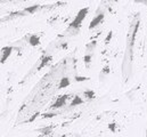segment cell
I'll return each mask as SVG.
<instances>
[{
	"mask_svg": "<svg viewBox=\"0 0 147 137\" xmlns=\"http://www.w3.org/2000/svg\"><path fill=\"white\" fill-rule=\"evenodd\" d=\"M83 96H84V98L87 101H91V100H94L96 97V93L92 89H87V90L83 92Z\"/></svg>",
	"mask_w": 147,
	"mask_h": 137,
	"instance_id": "9c48e42d",
	"label": "cell"
},
{
	"mask_svg": "<svg viewBox=\"0 0 147 137\" xmlns=\"http://www.w3.org/2000/svg\"><path fill=\"white\" fill-rule=\"evenodd\" d=\"M91 58H92V55H91V54H86V55L83 56V62H84L86 68H90Z\"/></svg>",
	"mask_w": 147,
	"mask_h": 137,
	"instance_id": "4fadbf2b",
	"label": "cell"
},
{
	"mask_svg": "<svg viewBox=\"0 0 147 137\" xmlns=\"http://www.w3.org/2000/svg\"><path fill=\"white\" fill-rule=\"evenodd\" d=\"M104 18H105V14H104L103 12H102V13H98V14L91 20V22H90V24H89V30H94L95 28H97L98 25H100V24L103 23Z\"/></svg>",
	"mask_w": 147,
	"mask_h": 137,
	"instance_id": "3957f363",
	"label": "cell"
},
{
	"mask_svg": "<svg viewBox=\"0 0 147 137\" xmlns=\"http://www.w3.org/2000/svg\"><path fill=\"white\" fill-rule=\"evenodd\" d=\"M51 60H53V57L50 56V55H47V56H42L41 57V62H40V64H39V66H38V70H41V68H43L45 66H47L50 62H51Z\"/></svg>",
	"mask_w": 147,
	"mask_h": 137,
	"instance_id": "8992f818",
	"label": "cell"
},
{
	"mask_svg": "<svg viewBox=\"0 0 147 137\" xmlns=\"http://www.w3.org/2000/svg\"><path fill=\"white\" fill-rule=\"evenodd\" d=\"M89 12V7H84L82 9H80L78 12V14L75 15V17L73 18V21L69 24V28H67V32H72L71 34H78L81 26H82V22L84 21V18L87 17V14Z\"/></svg>",
	"mask_w": 147,
	"mask_h": 137,
	"instance_id": "6da1fadb",
	"label": "cell"
},
{
	"mask_svg": "<svg viewBox=\"0 0 147 137\" xmlns=\"http://www.w3.org/2000/svg\"><path fill=\"white\" fill-rule=\"evenodd\" d=\"M96 46H97V40H91L86 45V49L89 52H92L96 48Z\"/></svg>",
	"mask_w": 147,
	"mask_h": 137,
	"instance_id": "7c38bea8",
	"label": "cell"
},
{
	"mask_svg": "<svg viewBox=\"0 0 147 137\" xmlns=\"http://www.w3.org/2000/svg\"><path fill=\"white\" fill-rule=\"evenodd\" d=\"M84 101L79 96V95H75L72 97V101L70 103V107H74V106H78V105H81V104H83Z\"/></svg>",
	"mask_w": 147,
	"mask_h": 137,
	"instance_id": "ba28073f",
	"label": "cell"
},
{
	"mask_svg": "<svg viewBox=\"0 0 147 137\" xmlns=\"http://www.w3.org/2000/svg\"><path fill=\"white\" fill-rule=\"evenodd\" d=\"M70 83H71V81H70V79H69L67 77H63V78L61 79V81H59V85H58V88H59V89H63V88H66V87H69V86H70Z\"/></svg>",
	"mask_w": 147,
	"mask_h": 137,
	"instance_id": "30bf717a",
	"label": "cell"
},
{
	"mask_svg": "<svg viewBox=\"0 0 147 137\" xmlns=\"http://www.w3.org/2000/svg\"><path fill=\"white\" fill-rule=\"evenodd\" d=\"M58 113H56V112H48V113H43V114H41V117L43 118V119H50V118H54V117H56Z\"/></svg>",
	"mask_w": 147,
	"mask_h": 137,
	"instance_id": "9a60e30c",
	"label": "cell"
},
{
	"mask_svg": "<svg viewBox=\"0 0 147 137\" xmlns=\"http://www.w3.org/2000/svg\"><path fill=\"white\" fill-rule=\"evenodd\" d=\"M88 80H89L88 77H79V75L75 77V81H78V82H83V81H88Z\"/></svg>",
	"mask_w": 147,
	"mask_h": 137,
	"instance_id": "ac0fdd59",
	"label": "cell"
},
{
	"mask_svg": "<svg viewBox=\"0 0 147 137\" xmlns=\"http://www.w3.org/2000/svg\"><path fill=\"white\" fill-rule=\"evenodd\" d=\"M39 115H40V113H39V112H37V113H34V114H33L32 117H30V118H29V119H28L26 121H24L23 123H30V122H33V121H34V120L37 119V118L39 117Z\"/></svg>",
	"mask_w": 147,
	"mask_h": 137,
	"instance_id": "2e32d148",
	"label": "cell"
},
{
	"mask_svg": "<svg viewBox=\"0 0 147 137\" xmlns=\"http://www.w3.org/2000/svg\"><path fill=\"white\" fill-rule=\"evenodd\" d=\"M53 129H54V126H47V127H43V128L39 129V132L41 133V135L46 136V135H50L53 133Z\"/></svg>",
	"mask_w": 147,
	"mask_h": 137,
	"instance_id": "8fae6325",
	"label": "cell"
},
{
	"mask_svg": "<svg viewBox=\"0 0 147 137\" xmlns=\"http://www.w3.org/2000/svg\"><path fill=\"white\" fill-rule=\"evenodd\" d=\"M110 72H111V68L109 65H105V66L103 68V70H102V74H104V75L110 74Z\"/></svg>",
	"mask_w": 147,
	"mask_h": 137,
	"instance_id": "d6986e66",
	"label": "cell"
},
{
	"mask_svg": "<svg viewBox=\"0 0 147 137\" xmlns=\"http://www.w3.org/2000/svg\"><path fill=\"white\" fill-rule=\"evenodd\" d=\"M107 128H109V130H111L112 133H116V128H117V123H116L115 121H113V122H110V123L107 125Z\"/></svg>",
	"mask_w": 147,
	"mask_h": 137,
	"instance_id": "5bb4252c",
	"label": "cell"
},
{
	"mask_svg": "<svg viewBox=\"0 0 147 137\" xmlns=\"http://www.w3.org/2000/svg\"><path fill=\"white\" fill-rule=\"evenodd\" d=\"M71 98V95L69 94H64V95H61L57 97V100L54 102V104L50 106L51 110H56V109H61V107H64L66 105V102Z\"/></svg>",
	"mask_w": 147,
	"mask_h": 137,
	"instance_id": "7a4b0ae2",
	"label": "cell"
},
{
	"mask_svg": "<svg viewBox=\"0 0 147 137\" xmlns=\"http://www.w3.org/2000/svg\"><path fill=\"white\" fill-rule=\"evenodd\" d=\"M112 37H113V31H110L109 33H107V35H106V38H105V45H109L111 42V40H112Z\"/></svg>",
	"mask_w": 147,
	"mask_h": 137,
	"instance_id": "e0dca14e",
	"label": "cell"
},
{
	"mask_svg": "<svg viewBox=\"0 0 147 137\" xmlns=\"http://www.w3.org/2000/svg\"><path fill=\"white\" fill-rule=\"evenodd\" d=\"M13 47L11 46H6V47H3V48H1L0 49V63L1 64H3L7 60H8V57L11 55V53H13Z\"/></svg>",
	"mask_w": 147,
	"mask_h": 137,
	"instance_id": "277c9868",
	"label": "cell"
},
{
	"mask_svg": "<svg viewBox=\"0 0 147 137\" xmlns=\"http://www.w3.org/2000/svg\"><path fill=\"white\" fill-rule=\"evenodd\" d=\"M46 6H40V5H32V6H29V7H25L24 9H23V12L26 14V15H29V14H36L39 9H41V8H45Z\"/></svg>",
	"mask_w": 147,
	"mask_h": 137,
	"instance_id": "5b68a950",
	"label": "cell"
},
{
	"mask_svg": "<svg viewBox=\"0 0 147 137\" xmlns=\"http://www.w3.org/2000/svg\"><path fill=\"white\" fill-rule=\"evenodd\" d=\"M29 43L32 46V47H37V46H39L40 45V37L38 35V34H31L30 37H29Z\"/></svg>",
	"mask_w": 147,
	"mask_h": 137,
	"instance_id": "52a82bcc",
	"label": "cell"
}]
</instances>
